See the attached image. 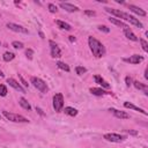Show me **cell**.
Masks as SVG:
<instances>
[{
	"label": "cell",
	"mask_w": 148,
	"mask_h": 148,
	"mask_svg": "<svg viewBox=\"0 0 148 148\" xmlns=\"http://www.w3.org/2000/svg\"><path fill=\"white\" fill-rule=\"evenodd\" d=\"M75 72H76V74H79V75H82L83 73H86V72H87V69H86L83 66H77V67L75 68Z\"/></svg>",
	"instance_id": "28"
},
{
	"label": "cell",
	"mask_w": 148,
	"mask_h": 148,
	"mask_svg": "<svg viewBox=\"0 0 148 148\" xmlns=\"http://www.w3.org/2000/svg\"><path fill=\"white\" fill-rule=\"evenodd\" d=\"M0 118H1V116H0Z\"/></svg>",
	"instance_id": "40"
},
{
	"label": "cell",
	"mask_w": 148,
	"mask_h": 148,
	"mask_svg": "<svg viewBox=\"0 0 148 148\" xmlns=\"http://www.w3.org/2000/svg\"><path fill=\"white\" fill-rule=\"evenodd\" d=\"M47 8H49V10H50L51 13H57V12H58V8H57V6H56L54 3H49V5H47Z\"/></svg>",
	"instance_id": "30"
},
{
	"label": "cell",
	"mask_w": 148,
	"mask_h": 148,
	"mask_svg": "<svg viewBox=\"0 0 148 148\" xmlns=\"http://www.w3.org/2000/svg\"><path fill=\"white\" fill-rule=\"evenodd\" d=\"M125 80H126V86H127V87H130V86L132 84V83H131V82H132L131 77H130V76H126V79H125Z\"/></svg>",
	"instance_id": "35"
},
{
	"label": "cell",
	"mask_w": 148,
	"mask_h": 148,
	"mask_svg": "<svg viewBox=\"0 0 148 148\" xmlns=\"http://www.w3.org/2000/svg\"><path fill=\"white\" fill-rule=\"evenodd\" d=\"M25 54H27V58H28V59H32V56H34V51H32L31 49H28V50L25 51Z\"/></svg>",
	"instance_id": "31"
},
{
	"label": "cell",
	"mask_w": 148,
	"mask_h": 148,
	"mask_svg": "<svg viewBox=\"0 0 148 148\" xmlns=\"http://www.w3.org/2000/svg\"><path fill=\"white\" fill-rule=\"evenodd\" d=\"M7 87L5 86V84H0V96H2V97H5L6 95H7Z\"/></svg>",
	"instance_id": "26"
},
{
	"label": "cell",
	"mask_w": 148,
	"mask_h": 148,
	"mask_svg": "<svg viewBox=\"0 0 148 148\" xmlns=\"http://www.w3.org/2000/svg\"><path fill=\"white\" fill-rule=\"evenodd\" d=\"M64 112H65L67 116H71V117H74V116L77 114V110L74 109V108H71V106H66L65 110H64Z\"/></svg>",
	"instance_id": "21"
},
{
	"label": "cell",
	"mask_w": 148,
	"mask_h": 148,
	"mask_svg": "<svg viewBox=\"0 0 148 148\" xmlns=\"http://www.w3.org/2000/svg\"><path fill=\"white\" fill-rule=\"evenodd\" d=\"M60 7L62 9H65V10L69 12V13H73V12H77L79 10V8L76 6H74L72 3H68V2H60Z\"/></svg>",
	"instance_id": "13"
},
{
	"label": "cell",
	"mask_w": 148,
	"mask_h": 148,
	"mask_svg": "<svg viewBox=\"0 0 148 148\" xmlns=\"http://www.w3.org/2000/svg\"><path fill=\"white\" fill-rule=\"evenodd\" d=\"M109 21L112 23V24H114V25H118V27H121L123 29L124 28H127L128 25L126 24V23H124L123 21H120V20H118V18H116V17H110L109 18Z\"/></svg>",
	"instance_id": "18"
},
{
	"label": "cell",
	"mask_w": 148,
	"mask_h": 148,
	"mask_svg": "<svg viewBox=\"0 0 148 148\" xmlns=\"http://www.w3.org/2000/svg\"><path fill=\"white\" fill-rule=\"evenodd\" d=\"M94 79H95V82H96V83H98L99 86H102L103 88H106V89H109V88H110V84H109V83H108V82H106V81H105L101 75H95V76H94Z\"/></svg>",
	"instance_id": "16"
},
{
	"label": "cell",
	"mask_w": 148,
	"mask_h": 148,
	"mask_svg": "<svg viewBox=\"0 0 148 148\" xmlns=\"http://www.w3.org/2000/svg\"><path fill=\"white\" fill-rule=\"evenodd\" d=\"M52 102H53V109L57 112H60L62 110V108H64V96H62V94L58 92V94L53 95Z\"/></svg>",
	"instance_id": "4"
},
{
	"label": "cell",
	"mask_w": 148,
	"mask_h": 148,
	"mask_svg": "<svg viewBox=\"0 0 148 148\" xmlns=\"http://www.w3.org/2000/svg\"><path fill=\"white\" fill-rule=\"evenodd\" d=\"M30 82H31L32 86H34L36 89H38L40 92L45 94V92L49 91V87H47V84H46L42 79H39V77H37V76H32V77L30 79Z\"/></svg>",
	"instance_id": "2"
},
{
	"label": "cell",
	"mask_w": 148,
	"mask_h": 148,
	"mask_svg": "<svg viewBox=\"0 0 148 148\" xmlns=\"http://www.w3.org/2000/svg\"><path fill=\"white\" fill-rule=\"evenodd\" d=\"M56 23H57V25L59 27V28H61V29H64V30H71L72 28H71V25L68 24V23H66V22H64V21H60V20H57L56 21Z\"/></svg>",
	"instance_id": "22"
},
{
	"label": "cell",
	"mask_w": 148,
	"mask_h": 148,
	"mask_svg": "<svg viewBox=\"0 0 148 148\" xmlns=\"http://www.w3.org/2000/svg\"><path fill=\"white\" fill-rule=\"evenodd\" d=\"M15 58V54L13 53V52H5L3 53V56H2V59L5 60V61H10V60H13Z\"/></svg>",
	"instance_id": "24"
},
{
	"label": "cell",
	"mask_w": 148,
	"mask_h": 148,
	"mask_svg": "<svg viewBox=\"0 0 148 148\" xmlns=\"http://www.w3.org/2000/svg\"><path fill=\"white\" fill-rule=\"evenodd\" d=\"M18 79L21 80V82H22V84H23L24 87H28V86H29V83H28V82H27V81L23 79V76H22L21 74H18Z\"/></svg>",
	"instance_id": "33"
},
{
	"label": "cell",
	"mask_w": 148,
	"mask_h": 148,
	"mask_svg": "<svg viewBox=\"0 0 148 148\" xmlns=\"http://www.w3.org/2000/svg\"><path fill=\"white\" fill-rule=\"evenodd\" d=\"M7 83H8L10 87H13L15 90H17V91H20V92H23V94L25 92V89H24L16 80H14V79H12V77H10V79H7Z\"/></svg>",
	"instance_id": "7"
},
{
	"label": "cell",
	"mask_w": 148,
	"mask_h": 148,
	"mask_svg": "<svg viewBox=\"0 0 148 148\" xmlns=\"http://www.w3.org/2000/svg\"><path fill=\"white\" fill-rule=\"evenodd\" d=\"M133 86H134L136 89L142 90V91H143L146 95H148V87H147V84L141 83V82H139V81H134V82H133Z\"/></svg>",
	"instance_id": "17"
},
{
	"label": "cell",
	"mask_w": 148,
	"mask_h": 148,
	"mask_svg": "<svg viewBox=\"0 0 148 148\" xmlns=\"http://www.w3.org/2000/svg\"><path fill=\"white\" fill-rule=\"evenodd\" d=\"M147 73H148V69H146V72H145V77H146V79H148V75H147Z\"/></svg>",
	"instance_id": "37"
},
{
	"label": "cell",
	"mask_w": 148,
	"mask_h": 148,
	"mask_svg": "<svg viewBox=\"0 0 148 148\" xmlns=\"http://www.w3.org/2000/svg\"><path fill=\"white\" fill-rule=\"evenodd\" d=\"M128 8H130V10H131V12H133V13H135V14L140 15V16H146V12H145L142 8H140V7L135 6V5H130V6H128Z\"/></svg>",
	"instance_id": "15"
},
{
	"label": "cell",
	"mask_w": 148,
	"mask_h": 148,
	"mask_svg": "<svg viewBox=\"0 0 148 148\" xmlns=\"http://www.w3.org/2000/svg\"><path fill=\"white\" fill-rule=\"evenodd\" d=\"M88 44H89V47H90V51L92 52V56H95L96 58H101L105 54V47L104 45L97 40L96 38L94 37H89L88 38Z\"/></svg>",
	"instance_id": "1"
},
{
	"label": "cell",
	"mask_w": 148,
	"mask_h": 148,
	"mask_svg": "<svg viewBox=\"0 0 148 148\" xmlns=\"http://www.w3.org/2000/svg\"><path fill=\"white\" fill-rule=\"evenodd\" d=\"M110 111H112V113L116 118H119V119H128L130 118V114L126 113L125 111H119L116 109H110Z\"/></svg>",
	"instance_id": "12"
},
{
	"label": "cell",
	"mask_w": 148,
	"mask_h": 148,
	"mask_svg": "<svg viewBox=\"0 0 148 148\" xmlns=\"http://www.w3.org/2000/svg\"><path fill=\"white\" fill-rule=\"evenodd\" d=\"M90 92H91L92 95H96V96H103V95L106 94V92H105L103 89H101V88H90Z\"/></svg>",
	"instance_id": "23"
},
{
	"label": "cell",
	"mask_w": 148,
	"mask_h": 148,
	"mask_svg": "<svg viewBox=\"0 0 148 148\" xmlns=\"http://www.w3.org/2000/svg\"><path fill=\"white\" fill-rule=\"evenodd\" d=\"M69 40L71 42H75V37L74 36H69Z\"/></svg>",
	"instance_id": "36"
},
{
	"label": "cell",
	"mask_w": 148,
	"mask_h": 148,
	"mask_svg": "<svg viewBox=\"0 0 148 148\" xmlns=\"http://www.w3.org/2000/svg\"><path fill=\"white\" fill-rule=\"evenodd\" d=\"M3 75H5V74H3V73H2V71H0V76H1V77H2V76H3Z\"/></svg>",
	"instance_id": "38"
},
{
	"label": "cell",
	"mask_w": 148,
	"mask_h": 148,
	"mask_svg": "<svg viewBox=\"0 0 148 148\" xmlns=\"http://www.w3.org/2000/svg\"><path fill=\"white\" fill-rule=\"evenodd\" d=\"M84 14L88 15V16H94L95 15V12L94 10H84Z\"/></svg>",
	"instance_id": "34"
},
{
	"label": "cell",
	"mask_w": 148,
	"mask_h": 148,
	"mask_svg": "<svg viewBox=\"0 0 148 148\" xmlns=\"http://www.w3.org/2000/svg\"><path fill=\"white\" fill-rule=\"evenodd\" d=\"M50 46H51V56H52L53 58H59V57H61V51H60L59 46H58L56 43H53L52 40H50Z\"/></svg>",
	"instance_id": "10"
},
{
	"label": "cell",
	"mask_w": 148,
	"mask_h": 148,
	"mask_svg": "<svg viewBox=\"0 0 148 148\" xmlns=\"http://www.w3.org/2000/svg\"><path fill=\"white\" fill-rule=\"evenodd\" d=\"M18 104L24 109V110H31V105L28 103V101L25 99V98H23V97H21L20 99H18Z\"/></svg>",
	"instance_id": "20"
},
{
	"label": "cell",
	"mask_w": 148,
	"mask_h": 148,
	"mask_svg": "<svg viewBox=\"0 0 148 148\" xmlns=\"http://www.w3.org/2000/svg\"><path fill=\"white\" fill-rule=\"evenodd\" d=\"M123 31H124V35L126 36V38H128L130 40H133V42H136L139 38L135 36V34L130 29V27H127V28H124L123 29Z\"/></svg>",
	"instance_id": "11"
},
{
	"label": "cell",
	"mask_w": 148,
	"mask_h": 148,
	"mask_svg": "<svg viewBox=\"0 0 148 148\" xmlns=\"http://www.w3.org/2000/svg\"><path fill=\"white\" fill-rule=\"evenodd\" d=\"M140 43H141V46H142V50L145 51V52H148V43L143 39V38H141L140 39Z\"/></svg>",
	"instance_id": "29"
},
{
	"label": "cell",
	"mask_w": 148,
	"mask_h": 148,
	"mask_svg": "<svg viewBox=\"0 0 148 148\" xmlns=\"http://www.w3.org/2000/svg\"><path fill=\"white\" fill-rule=\"evenodd\" d=\"M57 66H58V68H60V69H62V71H65V72H69V71H71L69 66H68L67 64L62 62V61H58V62H57Z\"/></svg>",
	"instance_id": "25"
},
{
	"label": "cell",
	"mask_w": 148,
	"mask_h": 148,
	"mask_svg": "<svg viewBox=\"0 0 148 148\" xmlns=\"http://www.w3.org/2000/svg\"><path fill=\"white\" fill-rule=\"evenodd\" d=\"M0 45H1V43H0Z\"/></svg>",
	"instance_id": "39"
},
{
	"label": "cell",
	"mask_w": 148,
	"mask_h": 148,
	"mask_svg": "<svg viewBox=\"0 0 148 148\" xmlns=\"http://www.w3.org/2000/svg\"><path fill=\"white\" fill-rule=\"evenodd\" d=\"M7 28L10 29L12 31H15V32H20V34H28V29L20 25V24H16V23H12V22H8L7 23Z\"/></svg>",
	"instance_id": "6"
},
{
	"label": "cell",
	"mask_w": 148,
	"mask_h": 148,
	"mask_svg": "<svg viewBox=\"0 0 148 148\" xmlns=\"http://www.w3.org/2000/svg\"><path fill=\"white\" fill-rule=\"evenodd\" d=\"M103 138L106 141H110V142H121V141L125 140L124 135H120V134H117V133H106V134H104Z\"/></svg>",
	"instance_id": "5"
},
{
	"label": "cell",
	"mask_w": 148,
	"mask_h": 148,
	"mask_svg": "<svg viewBox=\"0 0 148 148\" xmlns=\"http://www.w3.org/2000/svg\"><path fill=\"white\" fill-rule=\"evenodd\" d=\"M98 30L104 31V32H109V31H110V29H109L108 27H105V25H98Z\"/></svg>",
	"instance_id": "32"
},
{
	"label": "cell",
	"mask_w": 148,
	"mask_h": 148,
	"mask_svg": "<svg viewBox=\"0 0 148 148\" xmlns=\"http://www.w3.org/2000/svg\"><path fill=\"white\" fill-rule=\"evenodd\" d=\"M105 10H106L108 13H110V14H113L114 16H117V17H119V18H124V20H126L127 13H125V12H121V10H119V9H114V8H105Z\"/></svg>",
	"instance_id": "9"
},
{
	"label": "cell",
	"mask_w": 148,
	"mask_h": 148,
	"mask_svg": "<svg viewBox=\"0 0 148 148\" xmlns=\"http://www.w3.org/2000/svg\"><path fill=\"white\" fill-rule=\"evenodd\" d=\"M12 46L14 47V49H22L23 47V43L22 42H17V40H14L13 43H12Z\"/></svg>",
	"instance_id": "27"
},
{
	"label": "cell",
	"mask_w": 148,
	"mask_h": 148,
	"mask_svg": "<svg viewBox=\"0 0 148 148\" xmlns=\"http://www.w3.org/2000/svg\"><path fill=\"white\" fill-rule=\"evenodd\" d=\"M126 21H128L130 23H132L133 25H135V27H138V28H143L142 23H141L138 18H135L134 16H132V15H130V14H127V16H126Z\"/></svg>",
	"instance_id": "14"
},
{
	"label": "cell",
	"mask_w": 148,
	"mask_h": 148,
	"mask_svg": "<svg viewBox=\"0 0 148 148\" xmlns=\"http://www.w3.org/2000/svg\"><path fill=\"white\" fill-rule=\"evenodd\" d=\"M124 106L125 108H127V109H132V110H135V111H139V112H141V113H143V114H147V112L143 110V109H140V108H138V106H135L134 104H132V103H128V102H125L124 103Z\"/></svg>",
	"instance_id": "19"
},
{
	"label": "cell",
	"mask_w": 148,
	"mask_h": 148,
	"mask_svg": "<svg viewBox=\"0 0 148 148\" xmlns=\"http://www.w3.org/2000/svg\"><path fill=\"white\" fill-rule=\"evenodd\" d=\"M124 61L136 65V64H140V62H142V61H143V57H142V56H140V54H133V56H131L130 58H125V59H124Z\"/></svg>",
	"instance_id": "8"
},
{
	"label": "cell",
	"mask_w": 148,
	"mask_h": 148,
	"mask_svg": "<svg viewBox=\"0 0 148 148\" xmlns=\"http://www.w3.org/2000/svg\"><path fill=\"white\" fill-rule=\"evenodd\" d=\"M2 113L8 120L14 121V123H28L29 121L25 117H23L21 114H17V113H12V112H8V111H3Z\"/></svg>",
	"instance_id": "3"
}]
</instances>
